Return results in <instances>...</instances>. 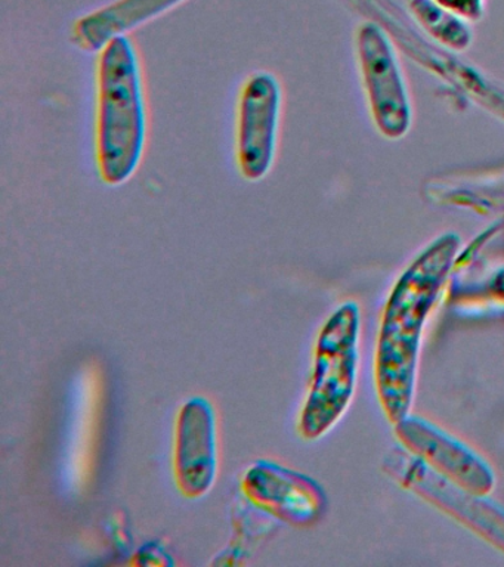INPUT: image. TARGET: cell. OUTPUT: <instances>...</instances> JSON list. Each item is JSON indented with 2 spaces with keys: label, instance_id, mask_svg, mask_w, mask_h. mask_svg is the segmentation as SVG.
I'll list each match as a JSON object with an SVG mask.
<instances>
[{
  "label": "cell",
  "instance_id": "1",
  "mask_svg": "<svg viewBox=\"0 0 504 567\" xmlns=\"http://www.w3.org/2000/svg\"><path fill=\"white\" fill-rule=\"evenodd\" d=\"M457 235L424 248L402 272L384 305L374 357L376 393L395 425L411 414L424 327L435 308L457 252Z\"/></svg>",
  "mask_w": 504,
  "mask_h": 567
},
{
  "label": "cell",
  "instance_id": "7",
  "mask_svg": "<svg viewBox=\"0 0 504 567\" xmlns=\"http://www.w3.org/2000/svg\"><path fill=\"white\" fill-rule=\"evenodd\" d=\"M241 491L256 507L295 527L321 520L327 495L320 483L271 460H259L246 470Z\"/></svg>",
  "mask_w": 504,
  "mask_h": 567
},
{
  "label": "cell",
  "instance_id": "8",
  "mask_svg": "<svg viewBox=\"0 0 504 567\" xmlns=\"http://www.w3.org/2000/svg\"><path fill=\"white\" fill-rule=\"evenodd\" d=\"M174 474L185 498H202L218 474V434L214 406L194 396L181 406L175 425Z\"/></svg>",
  "mask_w": 504,
  "mask_h": 567
},
{
  "label": "cell",
  "instance_id": "6",
  "mask_svg": "<svg viewBox=\"0 0 504 567\" xmlns=\"http://www.w3.org/2000/svg\"><path fill=\"white\" fill-rule=\"evenodd\" d=\"M402 447L418 456L441 476L471 494L488 496L495 487L491 465L466 443L418 415H407L395 424Z\"/></svg>",
  "mask_w": 504,
  "mask_h": 567
},
{
  "label": "cell",
  "instance_id": "5",
  "mask_svg": "<svg viewBox=\"0 0 504 567\" xmlns=\"http://www.w3.org/2000/svg\"><path fill=\"white\" fill-rule=\"evenodd\" d=\"M281 87L276 75L259 71L243 84L238 97L236 157L249 182L264 179L276 158Z\"/></svg>",
  "mask_w": 504,
  "mask_h": 567
},
{
  "label": "cell",
  "instance_id": "3",
  "mask_svg": "<svg viewBox=\"0 0 504 567\" xmlns=\"http://www.w3.org/2000/svg\"><path fill=\"white\" fill-rule=\"evenodd\" d=\"M361 313L353 301L340 305L318 332L311 383L300 410L298 432L317 441L342 419L357 390Z\"/></svg>",
  "mask_w": 504,
  "mask_h": 567
},
{
  "label": "cell",
  "instance_id": "10",
  "mask_svg": "<svg viewBox=\"0 0 504 567\" xmlns=\"http://www.w3.org/2000/svg\"><path fill=\"white\" fill-rule=\"evenodd\" d=\"M364 31L373 44V49H371L370 43L361 38L362 62H364L366 75L369 78L371 97H373L378 117H380L384 109V93H387L389 106H391L392 135H398V133L404 132L407 124L404 92H402L395 64H393L391 52L384 44V40L374 29Z\"/></svg>",
  "mask_w": 504,
  "mask_h": 567
},
{
  "label": "cell",
  "instance_id": "2",
  "mask_svg": "<svg viewBox=\"0 0 504 567\" xmlns=\"http://www.w3.org/2000/svg\"><path fill=\"white\" fill-rule=\"evenodd\" d=\"M96 92V167L105 185L119 186L134 176L147 140L143 74L126 35L101 49Z\"/></svg>",
  "mask_w": 504,
  "mask_h": 567
},
{
  "label": "cell",
  "instance_id": "4",
  "mask_svg": "<svg viewBox=\"0 0 504 567\" xmlns=\"http://www.w3.org/2000/svg\"><path fill=\"white\" fill-rule=\"evenodd\" d=\"M387 470L407 489L444 509L504 551V509L493 501L454 485L407 450L389 455Z\"/></svg>",
  "mask_w": 504,
  "mask_h": 567
},
{
  "label": "cell",
  "instance_id": "9",
  "mask_svg": "<svg viewBox=\"0 0 504 567\" xmlns=\"http://www.w3.org/2000/svg\"><path fill=\"white\" fill-rule=\"evenodd\" d=\"M184 0H117L81 18L74 24L73 40L83 51H101L110 40L169 11Z\"/></svg>",
  "mask_w": 504,
  "mask_h": 567
}]
</instances>
